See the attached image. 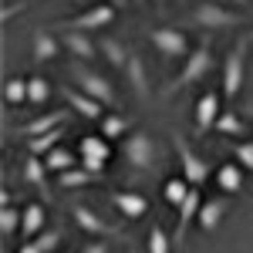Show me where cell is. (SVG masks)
<instances>
[{
    "label": "cell",
    "instance_id": "25",
    "mask_svg": "<svg viewBox=\"0 0 253 253\" xmlns=\"http://www.w3.org/2000/svg\"><path fill=\"white\" fill-rule=\"evenodd\" d=\"M91 182H101V175L88 172L84 166H75V169H68V172L58 175V186L61 189H75V186H91Z\"/></svg>",
    "mask_w": 253,
    "mask_h": 253
},
{
    "label": "cell",
    "instance_id": "14",
    "mask_svg": "<svg viewBox=\"0 0 253 253\" xmlns=\"http://www.w3.org/2000/svg\"><path fill=\"white\" fill-rule=\"evenodd\" d=\"M112 206H115L125 219H142V216L149 213V199L138 196V193H128V189H115V193H112Z\"/></svg>",
    "mask_w": 253,
    "mask_h": 253
},
{
    "label": "cell",
    "instance_id": "42",
    "mask_svg": "<svg viewBox=\"0 0 253 253\" xmlns=\"http://www.w3.org/2000/svg\"><path fill=\"white\" fill-rule=\"evenodd\" d=\"M250 44H253V31H250Z\"/></svg>",
    "mask_w": 253,
    "mask_h": 253
},
{
    "label": "cell",
    "instance_id": "2",
    "mask_svg": "<svg viewBox=\"0 0 253 253\" xmlns=\"http://www.w3.org/2000/svg\"><path fill=\"white\" fill-rule=\"evenodd\" d=\"M71 78L78 81V91L91 95L95 101H101V105H118L115 84L105 78V75H98L95 68H88V64H78V61H75V68H71Z\"/></svg>",
    "mask_w": 253,
    "mask_h": 253
},
{
    "label": "cell",
    "instance_id": "5",
    "mask_svg": "<svg viewBox=\"0 0 253 253\" xmlns=\"http://www.w3.org/2000/svg\"><path fill=\"white\" fill-rule=\"evenodd\" d=\"M172 142H175V152H179V162H182V175H186V182L199 189V186L210 179L213 166H210L206 159L196 156V149H193V145H186V138H182V135H172Z\"/></svg>",
    "mask_w": 253,
    "mask_h": 253
},
{
    "label": "cell",
    "instance_id": "41",
    "mask_svg": "<svg viewBox=\"0 0 253 253\" xmlns=\"http://www.w3.org/2000/svg\"><path fill=\"white\" fill-rule=\"evenodd\" d=\"M236 3H250V0H236Z\"/></svg>",
    "mask_w": 253,
    "mask_h": 253
},
{
    "label": "cell",
    "instance_id": "40",
    "mask_svg": "<svg viewBox=\"0 0 253 253\" xmlns=\"http://www.w3.org/2000/svg\"><path fill=\"white\" fill-rule=\"evenodd\" d=\"M213 3H230V0H213Z\"/></svg>",
    "mask_w": 253,
    "mask_h": 253
},
{
    "label": "cell",
    "instance_id": "4",
    "mask_svg": "<svg viewBox=\"0 0 253 253\" xmlns=\"http://www.w3.org/2000/svg\"><path fill=\"white\" fill-rule=\"evenodd\" d=\"M125 162L132 169H138V172H149L159 162V145L145 128H138V132L128 135V142H125Z\"/></svg>",
    "mask_w": 253,
    "mask_h": 253
},
{
    "label": "cell",
    "instance_id": "6",
    "mask_svg": "<svg viewBox=\"0 0 253 253\" xmlns=\"http://www.w3.org/2000/svg\"><path fill=\"white\" fill-rule=\"evenodd\" d=\"M149 41H152V47H156L159 54H166V58H189L193 54L189 38L179 27H152L149 31Z\"/></svg>",
    "mask_w": 253,
    "mask_h": 253
},
{
    "label": "cell",
    "instance_id": "30",
    "mask_svg": "<svg viewBox=\"0 0 253 253\" xmlns=\"http://www.w3.org/2000/svg\"><path fill=\"white\" fill-rule=\"evenodd\" d=\"M216 132H223V135H230V138H240L247 132V125H243V118L236 115V112H223L219 122H216Z\"/></svg>",
    "mask_w": 253,
    "mask_h": 253
},
{
    "label": "cell",
    "instance_id": "8",
    "mask_svg": "<svg viewBox=\"0 0 253 253\" xmlns=\"http://www.w3.org/2000/svg\"><path fill=\"white\" fill-rule=\"evenodd\" d=\"M115 10H118V7H112V3H95V7L81 10L78 17L64 20V31H78V34H84V31H98V27H108V24L115 20Z\"/></svg>",
    "mask_w": 253,
    "mask_h": 253
},
{
    "label": "cell",
    "instance_id": "26",
    "mask_svg": "<svg viewBox=\"0 0 253 253\" xmlns=\"http://www.w3.org/2000/svg\"><path fill=\"white\" fill-rule=\"evenodd\" d=\"M81 162V156H75V152H68V149H54L51 156H44V166H47V172H68V169H75Z\"/></svg>",
    "mask_w": 253,
    "mask_h": 253
},
{
    "label": "cell",
    "instance_id": "38",
    "mask_svg": "<svg viewBox=\"0 0 253 253\" xmlns=\"http://www.w3.org/2000/svg\"><path fill=\"white\" fill-rule=\"evenodd\" d=\"M17 253H41V250H38V243H34V240H24Z\"/></svg>",
    "mask_w": 253,
    "mask_h": 253
},
{
    "label": "cell",
    "instance_id": "35",
    "mask_svg": "<svg viewBox=\"0 0 253 253\" xmlns=\"http://www.w3.org/2000/svg\"><path fill=\"white\" fill-rule=\"evenodd\" d=\"M34 243H38V250H41V253L58 250V243H61V230H44V233H41Z\"/></svg>",
    "mask_w": 253,
    "mask_h": 253
},
{
    "label": "cell",
    "instance_id": "22",
    "mask_svg": "<svg viewBox=\"0 0 253 253\" xmlns=\"http://www.w3.org/2000/svg\"><path fill=\"white\" fill-rule=\"evenodd\" d=\"M47 166H44V159L38 156H24V179L34 186V189H41V193H47Z\"/></svg>",
    "mask_w": 253,
    "mask_h": 253
},
{
    "label": "cell",
    "instance_id": "39",
    "mask_svg": "<svg viewBox=\"0 0 253 253\" xmlns=\"http://www.w3.org/2000/svg\"><path fill=\"white\" fill-rule=\"evenodd\" d=\"M101 3H112V7H122L125 0H101Z\"/></svg>",
    "mask_w": 253,
    "mask_h": 253
},
{
    "label": "cell",
    "instance_id": "19",
    "mask_svg": "<svg viewBox=\"0 0 253 253\" xmlns=\"http://www.w3.org/2000/svg\"><path fill=\"white\" fill-rule=\"evenodd\" d=\"M81 159H95V162H108L112 159V142L105 135H84L78 142Z\"/></svg>",
    "mask_w": 253,
    "mask_h": 253
},
{
    "label": "cell",
    "instance_id": "23",
    "mask_svg": "<svg viewBox=\"0 0 253 253\" xmlns=\"http://www.w3.org/2000/svg\"><path fill=\"white\" fill-rule=\"evenodd\" d=\"M216 186H219L223 193H240V189H243V169H240L236 162L219 166V169H216Z\"/></svg>",
    "mask_w": 253,
    "mask_h": 253
},
{
    "label": "cell",
    "instance_id": "24",
    "mask_svg": "<svg viewBox=\"0 0 253 253\" xmlns=\"http://www.w3.org/2000/svg\"><path fill=\"white\" fill-rule=\"evenodd\" d=\"M125 75H128V81H132V88H135L138 98H149V75H145V64H142V58H138L135 51H132V61H128V68H125Z\"/></svg>",
    "mask_w": 253,
    "mask_h": 253
},
{
    "label": "cell",
    "instance_id": "27",
    "mask_svg": "<svg viewBox=\"0 0 253 253\" xmlns=\"http://www.w3.org/2000/svg\"><path fill=\"white\" fill-rule=\"evenodd\" d=\"M98 128H101L98 135H105L108 142H112V138H122V135H128V118H122L118 112H108V115H105L101 122H98Z\"/></svg>",
    "mask_w": 253,
    "mask_h": 253
},
{
    "label": "cell",
    "instance_id": "37",
    "mask_svg": "<svg viewBox=\"0 0 253 253\" xmlns=\"http://www.w3.org/2000/svg\"><path fill=\"white\" fill-rule=\"evenodd\" d=\"M24 7H27L24 0H17V3H7V7H3V17H0V20H10L14 14H17V10H24Z\"/></svg>",
    "mask_w": 253,
    "mask_h": 253
},
{
    "label": "cell",
    "instance_id": "32",
    "mask_svg": "<svg viewBox=\"0 0 253 253\" xmlns=\"http://www.w3.org/2000/svg\"><path fill=\"white\" fill-rule=\"evenodd\" d=\"M3 98H7L10 105H24V101H27V81L24 78H7V84H3Z\"/></svg>",
    "mask_w": 253,
    "mask_h": 253
},
{
    "label": "cell",
    "instance_id": "12",
    "mask_svg": "<svg viewBox=\"0 0 253 253\" xmlns=\"http://www.w3.org/2000/svg\"><path fill=\"white\" fill-rule=\"evenodd\" d=\"M68 115H71V108H54V112H44V115L31 118L27 125H20V135H24V138L47 135V132H54V128H61V125L68 122Z\"/></svg>",
    "mask_w": 253,
    "mask_h": 253
},
{
    "label": "cell",
    "instance_id": "17",
    "mask_svg": "<svg viewBox=\"0 0 253 253\" xmlns=\"http://www.w3.org/2000/svg\"><path fill=\"white\" fill-rule=\"evenodd\" d=\"M230 210V203L219 196V199H210V203H203V210H199V230L203 233H216V226L223 223V216Z\"/></svg>",
    "mask_w": 253,
    "mask_h": 253
},
{
    "label": "cell",
    "instance_id": "1",
    "mask_svg": "<svg viewBox=\"0 0 253 253\" xmlns=\"http://www.w3.org/2000/svg\"><path fill=\"white\" fill-rule=\"evenodd\" d=\"M213 68H216L213 44H210V38H203L199 44H193V54L186 58V64H182V71H179V78L172 81L169 91H179V88H189V84H196V81H203Z\"/></svg>",
    "mask_w": 253,
    "mask_h": 253
},
{
    "label": "cell",
    "instance_id": "36",
    "mask_svg": "<svg viewBox=\"0 0 253 253\" xmlns=\"http://www.w3.org/2000/svg\"><path fill=\"white\" fill-rule=\"evenodd\" d=\"M81 253H108V243L105 240H91V243H84Z\"/></svg>",
    "mask_w": 253,
    "mask_h": 253
},
{
    "label": "cell",
    "instance_id": "10",
    "mask_svg": "<svg viewBox=\"0 0 253 253\" xmlns=\"http://www.w3.org/2000/svg\"><path fill=\"white\" fill-rule=\"evenodd\" d=\"M71 216H75V223H78V230L81 233H91V236H118L115 226H108L101 216L91 210V206H84V203H78V206H71Z\"/></svg>",
    "mask_w": 253,
    "mask_h": 253
},
{
    "label": "cell",
    "instance_id": "13",
    "mask_svg": "<svg viewBox=\"0 0 253 253\" xmlns=\"http://www.w3.org/2000/svg\"><path fill=\"white\" fill-rule=\"evenodd\" d=\"M61 44L71 51V58L81 61V64H88V61H95L101 51H98V41H91L88 34H78V31H64L61 34Z\"/></svg>",
    "mask_w": 253,
    "mask_h": 253
},
{
    "label": "cell",
    "instance_id": "18",
    "mask_svg": "<svg viewBox=\"0 0 253 253\" xmlns=\"http://www.w3.org/2000/svg\"><path fill=\"white\" fill-rule=\"evenodd\" d=\"M98 51L105 54V61H108L115 71H125L128 61H132V51H128L122 41H115V38H101V41H98Z\"/></svg>",
    "mask_w": 253,
    "mask_h": 253
},
{
    "label": "cell",
    "instance_id": "33",
    "mask_svg": "<svg viewBox=\"0 0 253 253\" xmlns=\"http://www.w3.org/2000/svg\"><path fill=\"white\" fill-rule=\"evenodd\" d=\"M230 152H233L236 166H240L243 172H253V142H243V138H240V142H236Z\"/></svg>",
    "mask_w": 253,
    "mask_h": 253
},
{
    "label": "cell",
    "instance_id": "11",
    "mask_svg": "<svg viewBox=\"0 0 253 253\" xmlns=\"http://www.w3.org/2000/svg\"><path fill=\"white\" fill-rule=\"evenodd\" d=\"M219 95L216 91H206V95L196 98V135H206L210 128H216L219 122Z\"/></svg>",
    "mask_w": 253,
    "mask_h": 253
},
{
    "label": "cell",
    "instance_id": "15",
    "mask_svg": "<svg viewBox=\"0 0 253 253\" xmlns=\"http://www.w3.org/2000/svg\"><path fill=\"white\" fill-rule=\"evenodd\" d=\"M203 193L199 189H189V196H186V203L179 206V226H175V243H186V230H189V223L193 219H199V210H203Z\"/></svg>",
    "mask_w": 253,
    "mask_h": 253
},
{
    "label": "cell",
    "instance_id": "16",
    "mask_svg": "<svg viewBox=\"0 0 253 253\" xmlns=\"http://www.w3.org/2000/svg\"><path fill=\"white\" fill-rule=\"evenodd\" d=\"M44 223H47L44 203H24V226H20V236H24V240H38V233H44Z\"/></svg>",
    "mask_w": 253,
    "mask_h": 253
},
{
    "label": "cell",
    "instance_id": "21",
    "mask_svg": "<svg viewBox=\"0 0 253 253\" xmlns=\"http://www.w3.org/2000/svg\"><path fill=\"white\" fill-rule=\"evenodd\" d=\"M64 132H68V128H64V125H61V128H54V132H47V135H38V138H27V152H31V156H51V152H54V149H61V138H64Z\"/></svg>",
    "mask_w": 253,
    "mask_h": 253
},
{
    "label": "cell",
    "instance_id": "31",
    "mask_svg": "<svg viewBox=\"0 0 253 253\" xmlns=\"http://www.w3.org/2000/svg\"><path fill=\"white\" fill-rule=\"evenodd\" d=\"M20 226H24V210L3 206V210H0V230H3V236L20 233Z\"/></svg>",
    "mask_w": 253,
    "mask_h": 253
},
{
    "label": "cell",
    "instance_id": "43",
    "mask_svg": "<svg viewBox=\"0 0 253 253\" xmlns=\"http://www.w3.org/2000/svg\"><path fill=\"white\" fill-rule=\"evenodd\" d=\"M156 3H162V0H156Z\"/></svg>",
    "mask_w": 253,
    "mask_h": 253
},
{
    "label": "cell",
    "instance_id": "28",
    "mask_svg": "<svg viewBox=\"0 0 253 253\" xmlns=\"http://www.w3.org/2000/svg\"><path fill=\"white\" fill-rule=\"evenodd\" d=\"M27 101L31 105H47L51 101V81L44 75H31L27 78Z\"/></svg>",
    "mask_w": 253,
    "mask_h": 253
},
{
    "label": "cell",
    "instance_id": "9",
    "mask_svg": "<svg viewBox=\"0 0 253 253\" xmlns=\"http://www.w3.org/2000/svg\"><path fill=\"white\" fill-rule=\"evenodd\" d=\"M61 98L68 101L71 112H78V115L88 118V122H101V118L108 115L101 101H95L91 95H84V91H78V88H61Z\"/></svg>",
    "mask_w": 253,
    "mask_h": 253
},
{
    "label": "cell",
    "instance_id": "7",
    "mask_svg": "<svg viewBox=\"0 0 253 253\" xmlns=\"http://www.w3.org/2000/svg\"><path fill=\"white\" fill-rule=\"evenodd\" d=\"M243 68H247V41H240L223 61V95L236 98L243 88Z\"/></svg>",
    "mask_w": 253,
    "mask_h": 253
},
{
    "label": "cell",
    "instance_id": "34",
    "mask_svg": "<svg viewBox=\"0 0 253 253\" xmlns=\"http://www.w3.org/2000/svg\"><path fill=\"white\" fill-rule=\"evenodd\" d=\"M149 253H172V240L162 226H152L149 230Z\"/></svg>",
    "mask_w": 253,
    "mask_h": 253
},
{
    "label": "cell",
    "instance_id": "29",
    "mask_svg": "<svg viewBox=\"0 0 253 253\" xmlns=\"http://www.w3.org/2000/svg\"><path fill=\"white\" fill-rule=\"evenodd\" d=\"M189 182H186V175H172V179H166V186H162V196L172 203V206H182L186 203V196H189Z\"/></svg>",
    "mask_w": 253,
    "mask_h": 253
},
{
    "label": "cell",
    "instance_id": "3",
    "mask_svg": "<svg viewBox=\"0 0 253 253\" xmlns=\"http://www.w3.org/2000/svg\"><path fill=\"white\" fill-rule=\"evenodd\" d=\"M240 14L230 10L226 3H213V0H203L193 7V24L203 27V31H226V27H236L240 24Z\"/></svg>",
    "mask_w": 253,
    "mask_h": 253
},
{
    "label": "cell",
    "instance_id": "20",
    "mask_svg": "<svg viewBox=\"0 0 253 253\" xmlns=\"http://www.w3.org/2000/svg\"><path fill=\"white\" fill-rule=\"evenodd\" d=\"M61 47H64V44H61V41L54 38L51 31H34V47H31V51H34V61H38V64L51 61V58L61 51Z\"/></svg>",
    "mask_w": 253,
    "mask_h": 253
}]
</instances>
